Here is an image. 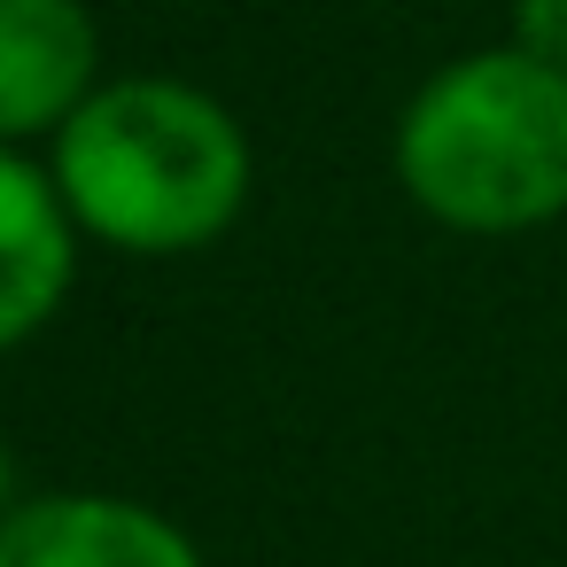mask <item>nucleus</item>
<instances>
[{
    "mask_svg": "<svg viewBox=\"0 0 567 567\" xmlns=\"http://www.w3.org/2000/svg\"><path fill=\"white\" fill-rule=\"evenodd\" d=\"M9 489H17V474H9V443H0V513H9Z\"/></svg>",
    "mask_w": 567,
    "mask_h": 567,
    "instance_id": "7",
    "label": "nucleus"
},
{
    "mask_svg": "<svg viewBox=\"0 0 567 567\" xmlns=\"http://www.w3.org/2000/svg\"><path fill=\"white\" fill-rule=\"evenodd\" d=\"M94 17L79 0H0V141L63 133L94 94Z\"/></svg>",
    "mask_w": 567,
    "mask_h": 567,
    "instance_id": "4",
    "label": "nucleus"
},
{
    "mask_svg": "<svg viewBox=\"0 0 567 567\" xmlns=\"http://www.w3.org/2000/svg\"><path fill=\"white\" fill-rule=\"evenodd\" d=\"M71 218L117 249L172 257L218 241L249 203L241 125L179 79H110L55 133Z\"/></svg>",
    "mask_w": 567,
    "mask_h": 567,
    "instance_id": "1",
    "label": "nucleus"
},
{
    "mask_svg": "<svg viewBox=\"0 0 567 567\" xmlns=\"http://www.w3.org/2000/svg\"><path fill=\"white\" fill-rule=\"evenodd\" d=\"M71 288V203L48 172L0 148V350L55 319Z\"/></svg>",
    "mask_w": 567,
    "mask_h": 567,
    "instance_id": "5",
    "label": "nucleus"
},
{
    "mask_svg": "<svg viewBox=\"0 0 567 567\" xmlns=\"http://www.w3.org/2000/svg\"><path fill=\"white\" fill-rule=\"evenodd\" d=\"M404 195L458 234H520L567 210V71L482 48L435 71L396 125Z\"/></svg>",
    "mask_w": 567,
    "mask_h": 567,
    "instance_id": "2",
    "label": "nucleus"
},
{
    "mask_svg": "<svg viewBox=\"0 0 567 567\" xmlns=\"http://www.w3.org/2000/svg\"><path fill=\"white\" fill-rule=\"evenodd\" d=\"M513 48L567 71V0H513Z\"/></svg>",
    "mask_w": 567,
    "mask_h": 567,
    "instance_id": "6",
    "label": "nucleus"
},
{
    "mask_svg": "<svg viewBox=\"0 0 567 567\" xmlns=\"http://www.w3.org/2000/svg\"><path fill=\"white\" fill-rule=\"evenodd\" d=\"M0 567H203V551L156 505L63 489L0 513Z\"/></svg>",
    "mask_w": 567,
    "mask_h": 567,
    "instance_id": "3",
    "label": "nucleus"
}]
</instances>
